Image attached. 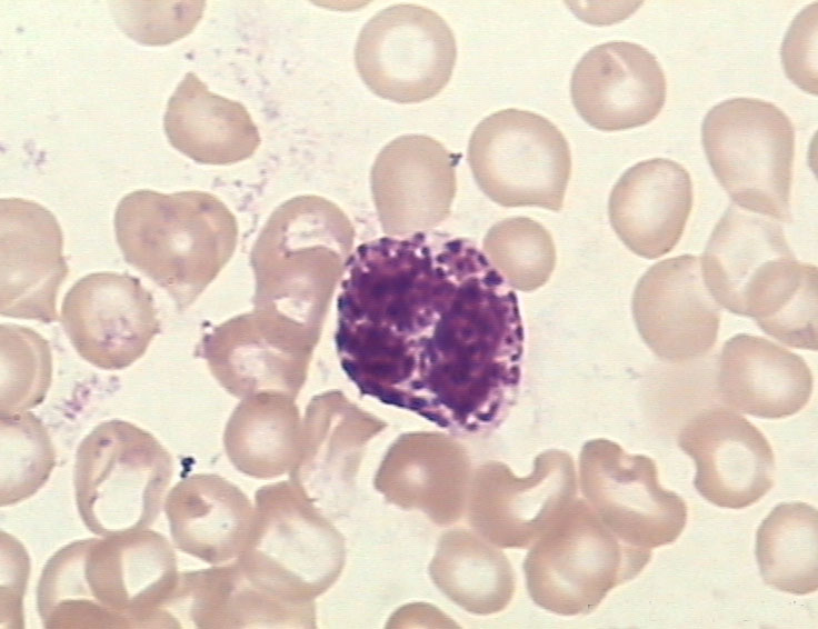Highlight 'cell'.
<instances>
[{
  "instance_id": "6da1fadb",
  "label": "cell",
  "mask_w": 818,
  "mask_h": 629,
  "mask_svg": "<svg viewBox=\"0 0 818 629\" xmlns=\"http://www.w3.org/2000/svg\"><path fill=\"white\" fill-rule=\"evenodd\" d=\"M336 311L337 357L361 396L461 437L509 416L522 381L519 302L473 241L427 230L361 243Z\"/></svg>"
},
{
  "instance_id": "7a4b0ae2",
  "label": "cell",
  "mask_w": 818,
  "mask_h": 629,
  "mask_svg": "<svg viewBox=\"0 0 818 629\" xmlns=\"http://www.w3.org/2000/svg\"><path fill=\"white\" fill-rule=\"evenodd\" d=\"M179 575L171 543L154 530L77 540L43 567L38 613L48 629L169 628Z\"/></svg>"
},
{
  "instance_id": "3957f363",
  "label": "cell",
  "mask_w": 818,
  "mask_h": 629,
  "mask_svg": "<svg viewBox=\"0 0 818 629\" xmlns=\"http://www.w3.org/2000/svg\"><path fill=\"white\" fill-rule=\"evenodd\" d=\"M124 260L163 288L177 307H188L229 258L237 238L233 216L200 191L137 190L114 213Z\"/></svg>"
},
{
  "instance_id": "277c9868",
  "label": "cell",
  "mask_w": 818,
  "mask_h": 629,
  "mask_svg": "<svg viewBox=\"0 0 818 629\" xmlns=\"http://www.w3.org/2000/svg\"><path fill=\"white\" fill-rule=\"evenodd\" d=\"M172 476L171 455L150 432L124 420L103 421L76 452L79 516L101 537L148 528L160 513Z\"/></svg>"
},
{
  "instance_id": "5b68a950",
  "label": "cell",
  "mask_w": 818,
  "mask_h": 629,
  "mask_svg": "<svg viewBox=\"0 0 818 629\" xmlns=\"http://www.w3.org/2000/svg\"><path fill=\"white\" fill-rule=\"evenodd\" d=\"M249 538L237 561L247 577L293 602H313L345 566L342 535L291 482L267 485L255 496Z\"/></svg>"
},
{
  "instance_id": "8992f818",
  "label": "cell",
  "mask_w": 818,
  "mask_h": 629,
  "mask_svg": "<svg viewBox=\"0 0 818 629\" xmlns=\"http://www.w3.org/2000/svg\"><path fill=\"white\" fill-rule=\"evenodd\" d=\"M715 177L741 209L789 222L795 129L774 103L735 98L712 107L701 127Z\"/></svg>"
},
{
  "instance_id": "52a82bcc",
  "label": "cell",
  "mask_w": 818,
  "mask_h": 629,
  "mask_svg": "<svg viewBox=\"0 0 818 629\" xmlns=\"http://www.w3.org/2000/svg\"><path fill=\"white\" fill-rule=\"evenodd\" d=\"M467 157L477 184L496 203L561 210L571 154L548 119L526 110L497 111L475 128Z\"/></svg>"
},
{
  "instance_id": "ba28073f",
  "label": "cell",
  "mask_w": 818,
  "mask_h": 629,
  "mask_svg": "<svg viewBox=\"0 0 818 629\" xmlns=\"http://www.w3.org/2000/svg\"><path fill=\"white\" fill-rule=\"evenodd\" d=\"M357 70L377 96L417 103L438 94L451 78L456 39L433 10L395 4L361 29L355 51Z\"/></svg>"
},
{
  "instance_id": "9c48e42d",
  "label": "cell",
  "mask_w": 818,
  "mask_h": 629,
  "mask_svg": "<svg viewBox=\"0 0 818 629\" xmlns=\"http://www.w3.org/2000/svg\"><path fill=\"white\" fill-rule=\"evenodd\" d=\"M61 325L77 353L104 370L129 367L160 332L152 294L137 277L94 272L64 296Z\"/></svg>"
},
{
  "instance_id": "30bf717a",
  "label": "cell",
  "mask_w": 818,
  "mask_h": 629,
  "mask_svg": "<svg viewBox=\"0 0 818 629\" xmlns=\"http://www.w3.org/2000/svg\"><path fill=\"white\" fill-rule=\"evenodd\" d=\"M582 463L590 498L629 545L651 550L678 539L687 523V505L660 486L650 457L627 455L616 443L596 440L585 448Z\"/></svg>"
},
{
  "instance_id": "8fae6325",
  "label": "cell",
  "mask_w": 818,
  "mask_h": 629,
  "mask_svg": "<svg viewBox=\"0 0 818 629\" xmlns=\"http://www.w3.org/2000/svg\"><path fill=\"white\" fill-rule=\"evenodd\" d=\"M631 307L640 337L664 361L697 359L716 345L721 310L705 284L696 256L651 266L636 284Z\"/></svg>"
},
{
  "instance_id": "7c38bea8",
  "label": "cell",
  "mask_w": 818,
  "mask_h": 629,
  "mask_svg": "<svg viewBox=\"0 0 818 629\" xmlns=\"http://www.w3.org/2000/svg\"><path fill=\"white\" fill-rule=\"evenodd\" d=\"M678 446L695 461L696 490L715 506L747 508L774 486L775 455L767 438L731 410L698 412L681 429Z\"/></svg>"
},
{
  "instance_id": "4fadbf2b",
  "label": "cell",
  "mask_w": 818,
  "mask_h": 629,
  "mask_svg": "<svg viewBox=\"0 0 818 629\" xmlns=\"http://www.w3.org/2000/svg\"><path fill=\"white\" fill-rule=\"evenodd\" d=\"M63 236L43 206L20 198L0 200V313L50 323L68 276Z\"/></svg>"
},
{
  "instance_id": "5bb4252c",
  "label": "cell",
  "mask_w": 818,
  "mask_h": 629,
  "mask_svg": "<svg viewBox=\"0 0 818 629\" xmlns=\"http://www.w3.org/2000/svg\"><path fill=\"white\" fill-rule=\"evenodd\" d=\"M459 158L421 134L399 137L382 148L371 169V186L386 233L427 231L450 214Z\"/></svg>"
},
{
  "instance_id": "9a60e30c",
  "label": "cell",
  "mask_w": 818,
  "mask_h": 629,
  "mask_svg": "<svg viewBox=\"0 0 818 629\" xmlns=\"http://www.w3.org/2000/svg\"><path fill=\"white\" fill-rule=\"evenodd\" d=\"M666 78L656 57L640 44L610 41L589 50L570 84L572 103L591 127L617 131L647 124L661 111Z\"/></svg>"
},
{
  "instance_id": "2e32d148",
  "label": "cell",
  "mask_w": 818,
  "mask_h": 629,
  "mask_svg": "<svg viewBox=\"0 0 818 629\" xmlns=\"http://www.w3.org/2000/svg\"><path fill=\"white\" fill-rule=\"evenodd\" d=\"M315 601L278 597L243 572L238 561L180 572L167 615L171 628H313Z\"/></svg>"
},
{
  "instance_id": "e0dca14e",
  "label": "cell",
  "mask_w": 818,
  "mask_h": 629,
  "mask_svg": "<svg viewBox=\"0 0 818 629\" xmlns=\"http://www.w3.org/2000/svg\"><path fill=\"white\" fill-rule=\"evenodd\" d=\"M689 172L678 162L654 158L627 169L614 186L608 214L625 246L657 259L679 242L692 208Z\"/></svg>"
},
{
  "instance_id": "ac0fdd59",
  "label": "cell",
  "mask_w": 818,
  "mask_h": 629,
  "mask_svg": "<svg viewBox=\"0 0 818 629\" xmlns=\"http://www.w3.org/2000/svg\"><path fill=\"white\" fill-rule=\"evenodd\" d=\"M794 258L776 220L730 204L710 234L700 266L717 303L748 317L758 291Z\"/></svg>"
},
{
  "instance_id": "d6986e66",
  "label": "cell",
  "mask_w": 818,
  "mask_h": 629,
  "mask_svg": "<svg viewBox=\"0 0 818 629\" xmlns=\"http://www.w3.org/2000/svg\"><path fill=\"white\" fill-rule=\"evenodd\" d=\"M722 401L740 412L781 419L808 403L814 377L802 357L759 336L739 333L727 340L717 363Z\"/></svg>"
},
{
  "instance_id": "ffe728a7",
  "label": "cell",
  "mask_w": 818,
  "mask_h": 629,
  "mask_svg": "<svg viewBox=\"0 0 818 629\" xmlns=\"http://www.w3.org/2000/svg\"><path fill=\"white\" fill-rule=\"evenodd\" d=\"M164 511L174 546L211 565L239 557L255 517L248 497L212 473L191 475L176 483L166 497Z\"/></svg>"
},
{
  "instance_id": "44dd1931",
  "label": "cell",
  "mask_w": 818,
  "mask_h": 629,
  "mask_svg": "<svg viewBox=\"0 0 818 629\" xmlns=\"http://www.w3.org/2000/svg\"><path fill=\"white\" fill-rule=\"evenodd\" d=\"M163 127L170 143L192 160L230 164L253 154L259 131L247 109L208 90L188 72L168 101Z\"/></svg>"
},
{
  "instance_id": "7402d4cb",
  "label": "cell",
  "mask_w": 818,
  "mask_h": 629,
  "mask_svg": "<svg viewBox=\"0 0 818 629\" xmlns=\"http://www.w3.org/2000/svg\"><path fill=\"white\" fill-rule=\"evenodd\" d=\"M756 557L770 587L809 595L818 588V512L800 501L775 507L759 526Z\"/></svg>"
},
{
  "instance_id": "603a6c76",
  "label": "cell",
  "mask_w": 818,
  "mask_h": 629,
  "mask_svg": "<svg viewBox=\"0 0 818 629\" xmlns=\"http://www.w3.org/2000/svg\"><path fill=\"white\" fill-rule=\"evenodd\" d=\"M223 442L233 467L257 479L289 472L300 450L293 425L276 416L272 403L260 399L242 402L235 410Z\"/></svg>"
},
{
  "instance_id": "cb8c5ba5",
  "label": "cell",
  "mask_w": 818,
  "mask_h": 629,
  "mask_svg": "<svg viewBox=\"0 0 818 629\" xmlns=\"http://www.w3.org/2000/svg\"><path fill=\"white\" fill-rule=\"evenodd\" d=\"M56 465L51 438L33 413L0 415V506L37 493Z\"/></svg>"
},
{
  "instance_id": "d4e9b609",
  "label": "cell",
  "mask_w": 818,
  "mask_h": 629,
  "mask_svg": "<svg viewBox=\"0 0 818 629\" xmlns=\"http://www.w3.org/2000/svg\"><path fill=\"white\" fill-rule=\"evenodd\" d=\"M482 246L491 264L519 291L545 284L556 266L550 232L530 218L512 217L497 222L488 230Z\"/></svg>"
},
{
  "instance_id": "484cf974",
  "label": "cell",
  "mask_w": 818,
  "mask_h": 629,
  "mask_svg": "<svg viewBox=\"0 0 818 629\" xmlns=\"http://www.w3.org/2000/svg\"><path fill=\"white\" fill-rule=\"evenodd\" d=\"M52 380L49 342L37 331L11 323L0 326V415L39 406Z\"/></svg>"
},
{
  "instance_id": "4316f807",
  "label": "cell",
  "mask_w": 818,
  "mask_h": 629,
  "mask_svg": "<svg viewBox=\"0 0 818 629\" xmlns=\"http://www.w3.org/2000/svg\"><path fill=\"white\" fill-rule=\"evenodd\" d=\"M818 270L805 262L794 286L765 318L756 322L768 336L799 349L817 350Z\"/></svg>"
},
{
  "instance_id": "83f0119b",
  "label": "cell",
  "mask_w": 818,
  "mask_h": 629,
  "mask_svg": "<svg viewBox=\"0 0 818 629\" xmlns=\"http://www.w3.org/2000/svg\"><path fill=\"white\" fill-rule=\"evenodd\" d=\"M116 3L113 13L123 32L147 44H166L186 36L205 7L203 1Z\"/></svg>"
},
{
  "instance_id": "f1b7e54d",
  "label": "cell",
  "mask_w": 818,
  "mask_h": 629,
  "mask_svg": "<svg viewBox=\"0 0 818 629\" xmlns=\"http://www.w3.org/2000/svg\"><path fill=\"white\" fill-rule=\"evenodd\" d=\"M817 4L807 7L789 28L781 47V60L790 80L816 94Z\"/></svg>"
},
{
  "instance_id": "f546056e",
  "label": "cell",
  "mask_w": 818,
  "mask_h": 629,
  "mask_svg": "<svg viewBox=\"0 0 818 629\" xmlns=\"http://www.w3.org/2000/svg\"><path fill=\"white\" fill-rule=\"evenodd\" d=\"M30 571L24 547L1 532V628H22V599Z\"/></svg>"
}]
</instances>
